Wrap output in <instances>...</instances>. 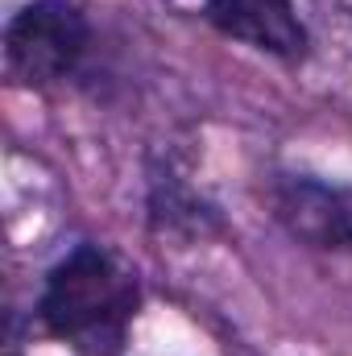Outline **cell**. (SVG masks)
<instances>
[{"instance_id":"cell-4","label":"cell","mask_w":352,"mask_h":356,"mask_svg":"<svg viewBox=\"0 0 352 356\" xmlns=\"http://www.w3.org/2000/svg\"><path fill=\"white\" fill-rule=\"evenodd\" d=\"M203 17L216 33L286 67H298L311 54V29L294 0H203Z\"/></svg>"},{"instance_id":"cell-2","label":"cell","mask_w":352,"mask_h":356,"mask_svg":"<svg viewBox=\"0 0 352 356\" xmlns=\"http://www.w3.org/2000/svg\"><path fill=\"white\" fill-rule=\"evenodd\" d=\"M88 13L75 0H29L4 25V67L21 88L46 91L75 79L91 50Z\"/></svg>"},{"instance_id":"cell-5","label":"cell","mask_w":352,"mask_h":356,"mask_svg":"<svg viewBox=\"0 0 352 356\" xmlns=\"http://www.w3.org/2000/svg\"><path fill=\"white\" fill-rule=\"evenodd\" d=\"M145 216H150V228L158 236H182V241H207L224 228L220 211L191 182H182L170 166L154 170V178H150Z\"/></svg>"},{"instance_id":"cell-3","label":"cell","mask_w":352,"mask_h":356,"mask_svg":"<svg viewBox=\"0 0 352 356\" xmlns=\"http://www.w3.org/2000/svg\"><path fill=\"white\" fill-rule=\"evenodd\" d=\"M273 220L290 241L315 253L352 257V191L315 175H273L269 182Z\"/></svg>"},{"instance_id":"cell-1","label":"cell","mask_w":352,"mask_h":356,"mask_svg":"<svg viewBox=\"0 0 352 356\" xmlns=\"http://www.w3.org/2000/svg\"><path fill=\"white\" fill-rule=\"evenodd\" d=\"M141 311V282L108 245L79 241L42 277L38 323L50 340L83 356H125Z\"/></svg>"}]
</instances>
